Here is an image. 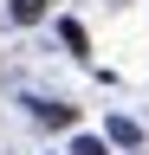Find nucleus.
I'll return each instance as SVG.
<instances>
[{"mask_svg": "<svg viewBox=\"0 0 149 155\" xmlns=\"http://www.w3.org/2000/svg\"><path fill=\"white\" fill-rule=\"evenodd\" d=\"M13 19L32 26V19H46V0H13Z\"/></svg>", "mask_w": 149, "mask_h": 155, "instance_id": "obj_2", "label": "nucleus"}, {"mask_svg": "<svg viewBox=\"0 0 149 155\" xmlns=\"http://www.w3.org/2000/svg\"><path fill=\"white\" fill-rule=\"evenodd\" d=\"M59 39H65L71 52H84V26H78V19H65V26H59Z\"/></svg>", "mask_w": 149, "mask_h": 155, "instance_id": "obj_3", "label": "nucleus"}, {"mask_svg": "<svg viewBox=\"0 0 149 155\" xmlns=\"http://www.w3.org/2000/svg\"><path fill=\"white\" fill-rule=\"evenodd\" d=\"M71 155H110V149H104V136H78V142H71Z\"/></svg>", "mask_w": 149, "mask_h": 155, "instance_id": "obj_4", "label": "nucleus"}, {"mask_svg": "<svg viewBox=\"0 0 149 155\" xmlns=\"http://www.w3.org/2000/svg\"><path fill=\"white\" fill-rule=\"evenodd\" d=\"M39 116H46V123H52V129H65V123H71V104H46Z\"/></svg>", "mask_w": 149, "mask_h": 155, "instance_id": "obj_5", "label": "nucleus"}, {"mask_svg": "<svg viewBox=\"0 0 149 155\" xmlns=\"http://www.w3.org/2000/svg\"><path fill=\"white\" fill-rule=\"evenodd\" d=\"M110 142H143V129L130 123V116H110Z\"/></svg>", "mask_w": 149, "mask_h": 155, "instance_id": "obj_1", "label": "nucleus"}]
</instances>
